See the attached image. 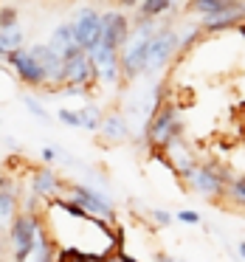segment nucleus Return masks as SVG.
<instances>
[{"instance_id": "obj_26", "label": "nucleus", "mask_w": 245, "mask_h": 262, "mask_svg": "<svg viewBox=\"0 0 245 262\" xmlns=\"http://www.w3.org/2000/svg\"><path fill=\"white\" fill-rule=\"evenodd\" d=\"M17 20H20V14H17V9H14V6H3V9H0V29L20 26Z\"/></svg>"}, {"instance_id": "obj_7", "label": "nucleus", "mask_w": 245, "mask_h": 262, "mask_svg": "<svg viewBox=\"0 0 245 262\" xmlns=\"http://www.w3.org/2000/svg\"><path fill=\"white\" fill-rule=\"evenodd\" d=\"M65 194H68L71 200H76L85 211H91L93 217H102V220H113V217H116L113 200H110L104 192H99L96 186H91V183L68 181V183H65Z\"/></svg>"}, {"instance_id": "obj_24", "label": "nucleus", "mask_w": 245, "mask_h": 262, "mask_svg": "<svg viewBox=\"0 0 245 262\" xmlns=\"http://www.w3.org/2000/svg\"><path fill=\"white\" fill-rule=\"evenodd\" d=\"M23 104L29 107V113L34 116L37 121H48V119H51V116H48V110H46V104H42L37 96H31V93H23Z\"/></svg>"}, {"instance_id": "obj_33", "label": "nucleus", "mask_w": 245, "mask_h": 262, "mask_svg": "<svg viewBox=\"0 0 245 262\" xmlns=\"http://www.w3.org/2000/svg\"><path fill=\"white\" fill-rule=\"evenodd\" d=\"M237 254H239V259L245 262V239H242V243H237Z\"/></svg>"}, {"instance_id": "obj_31", "label": "nucleus", "mask_w": 245, "mask_h": 262, "mask_svg": "<svg viewBox=\"0 0 245 262\" xmlns=\"http://www.w3.org/2000/svg\"><path fill=\"white\" fill-rule=\"evenodd\" d=\"M121 9H136V6H141V0H116Z\"/></svg>"}, {"instance_id": "obj_13", "label": "nucleus", "mask_w": 245, "mask_h": 262, "mask_svg": "<svg viewBox=\"0 0 245 262\" xmlns=\"http://www.w3.org/2000/svg\"><path fill=\"white\" fill-rule=\"evenodd\" d=\"M203 31L206 34H222V31H231V29H239L245 23V3L242 0H234L228 9L211 14V17H203Z\"/></svg>"}, {"instance_id": "obj_23", "label": "nucleus", "mask_w": 245, "mask_h": 262, "mask_svg": "<svg viewBox=\"0 0 245 262\" xmlns=\"http://www.w3.org/2000/svg\"><path fill=\"white\" fill-rule=\"evenodd\" d=\"M228 200L234 206H239V209H245V175L231 178V183H228Z\"/></svg>"}, {"instance_id": "obj_6", "label": "nucleus", "mask_w": 245, "mask_h": 262, "mask_svg": "<svg viewBox=\"0 0 245 262\" xmlns=\"http://www.w3.org/2000/svg\"><path fill=\"white\" fill-rule=\"evenodd\" d=\"M93 59V65H96V74H99V85L104 88V91H119V88H124V74H121V51L113 46H107V42H99L93 51H87Z\"/></svg>"}, {"instance_id": "obj_32", "label": "nucleus", "mask_w": 245, "mask_h": 262, "mask_svg": "<svg viewBox=\"0 0 245 262\" xmlns=\"http://www.w3.org/2000/svg\"><path fill=\"white\" fill-rule=\"evenodd\" d=\"M116 254H119V259H121V262H138V259H132L130 254H124V248H121V251H116Z\"/></svg>"}, {"instance_id": "obj_8", "label": "nucleus", "mask_w": 245, "mask_h": 262, "mask_svg": "<svg viewBox=\"0 0 245 262\" xmlns=\"http://www.w3.org/2000/svg\"><path fill=\"white\" fill-rule=\"evenodd\" d=\"M93 85H99V74L91 54L85 48L71 51L65 57V68H62V88H87V91H93Z\"/></svg>"}, {"instance_id": "obj_1", "label": "nucleus", "mask_w": 245, "mask_h": 262, "mask_svg": "<svg viewBox=\"0 0 245 262\" xmlns=\"http://www.w3.org/2000/svg\"><path fill=\"white\" fill-rule=\"evenodd\" d=\"M158 20L144 17L138 14L132 20V34L130 40L121 48V74H124V88L132 85L136 79H144V71H147V59H149V46H152V37L158 34Z\"/></svg>"}, {"instance_id": "obj_30", "label": "nucleus", "mask_w": 245, "mask_h": 262, "mask_svg": "<svg viewBox=\"0 0 245 262\" xmlns=\"http://www.w3.org/2000/svg\"><path fill=\"white\" fill-rule=\"evenodd\" d=\"M155 262H183V259H177V256H172V254H155Z\"/></svg>"}, {"instance_id": "obj_12", "label": "nucleus", "mask_w": 245, "mask_h": 262, "mask_svg": "<svg viewBox=\"0 0 245 262\" xmlns=\"http://www.w3.org/2000/svg\"><path fill=\"white\" fill-rule=\"evenodd\" d=\"M104 31H102V40L107 42V46L113 48H124V42L130 40L132 34V20L127 17L121 9H110V12H104Z\"/></svg>"}, {"instance_id": "obj_17", "label": "nucleus", "mask_w": 245, "mask_h": 262, "mask_svg": "<svg viewBox=\"0 0 245 262\" xmlns=\"http://www.w3.org/2000/svg\"><path fill=\"white\" fill-rule=\"evenodd\" d=\"M48 46L54 48V51L59 54V57H68L71 51H76L79 46V40H76V29H74V20H65V23H59L57 29L51 31V37H48Z\"/></svg>"}, {"instance_id": "obj_29", "label": "nucleus", "mask_w": 245, "mask_h": 262, "mask_svg": "<svg viewBox=\"0 0 245 262\" xmlns=\"http://www.w3.org/2000/svg\"><path fill=\"white\" fill-rule=\"evenodd\" d=\"M57 149H54V147H42L40 149V158H42V164H46V166H51L54 164V161H57Z\"/></svg>"}, {"instance_id": "obj_25", "label": "nucleus", "mask_w": 245, "mask_h": 262, "mask_svg": "<svg viewBox=\"0 0 245 262\" xmlns=\"http://www.w3.org/2000/svg\"><path fill=\"white\" fill-rule=\"evenodd\" d=\"M57 119L62 121V124H68V127H79V130H82V116H79V110L59 107V110H57Z\"/></svg>"}, {"instance_id": "obj_4", "label": "nucleus", "mask_w": 245, "mask_h": 262, "mask_svg": "<svg viewBox=\"0 0 245 262\" xmlns=\"http://www.w3.org/2000/svg\"><path fill=\"white\" fill-rule=\"evenodd\" d=\"M183 183H186L194 194H200V198L222 200V198H228V183H231V178H228V172L222 169V166L211 164V161H200V164L183 178Z\"/></svg>"}, {"instance_id": "obj_3", "label": "nucleus", "mask_w": 245, "mask_h": 262, "mask_svg": "<svg viewBox=\"0 0 245 262\" xmlns=\"http://www.w3.org/2000/svg\"><path fill=\"white\" fill-rule=\"evenodd\" d=\"M181 54V34H177V26H161L158 34L152 37V46H149V59H147V71H144V79L149 85L161 79V74L166 71V65Z\"/></svg>"}, {"instance_id": "obj_10", "label": "nucleus", "mask_w": 245, "mask_h": 262, "mask_svg": "<svg viewBox=\"0 0 245 262\" xmlns=\"http://www.w3.org/2000/svg\"><path fill=\"white\" fill-rule=\"evenodd\" d=\"M104 12H96L93 6H82L79 12L74 14V29H76V40L85 51H93V48L102 42V31H104Z\"/></svg>"}, {"instance_id": "obj_34", "label": "nucleus", "mask_w": 245, "mask_h": 262, "mask_svg": "<svg viewBox=\"0 0 245 262\" xmlns=\"http://www.w3.org/2000/svg\"><path fill=\"white\" fill-rule=\"evenodd\" d=\"M242 3H245V0H242Z\"/></svg>"}, {"instance_id": "obj_28", "label": "nucleus", "mask_w": 245, "mask_h": 262, "mask_svg": "<svg viewBox=\"0 0 245 262\" xmlns=\"http://www.w3.org/2000/svg\"><path fill=\"white\" fill-rule=\"evenodd\" d=\"M152 223H155L158 228H169L172 223H177V220H175V214H172V211H166V209H155V211H152Z\"/></svg>"}, {"instance_id": "obj_14", "label": "nucleus", "mask_w": 245, "mask_h": 262, "mask_svg": "<svg viewBox=\"0 0 245 262\" xmlns=\"http://www.w3.org/2000/svg\"><path fill=\"white\" fill-rule=\"evenodd\" d=\"M29 51L34 54V59L42 65V71H46V76H48V91H57V88H62V68H65V59L59 57V54L54 51L48 42H37V46H29Z\"/></svg>"}, {"instance_id": "obj_16", "label": "nucleus", "mask_w": 245, "mask_h": 262, "mask_svg": "<svg viewBox=\"0 0 245 262\" xmlns=\"http://www.w3.org/2000/svg\"><path fill=\"white\" fill-rule=\"evenodd\" d=\"M20 209H23V200H17V186H14L12 175H6L3 186H0V223L9 228L14 217L20 214Z\"/></svg>"}, {"instance_id": "obj_20", "label": "nucleus", "mask_w": 245, "mask_h": 262, "mask_svg": "<svg viewBox=\"0 0 245 262\" xmlns=\"http://www.w3.org/2000/svg\"><path fill=\"white\" fill-rule=\"evenodd\" d=\"M177 34H181V54H186L189 48H194V42L206 34L203 23H181L177 26Z\"/></svg>"}, {"instance_id": "obj_2", "label": "nucleus", "mask_w": 245, "mask_h": 262, "mask_svg": "<svg viewBox=\"0 0 245 262\" xmlns=\"http://www.w3.org/2000/svg\"><path fill=\"white\" fill-rule=\"evenodd\" d=\"M183 138V119L172 102H164L152 113L149 124L144 127V141L149 144L152 152H166L175 141Z\"/></svg>"}, {"instance_id": "obj_19", "label": "nucleus", "mask_w": 245, "mask_h": 262, "mask_svg": "<svg viewBox=\"0 0 245 262\" xmlns=\"http://www.w3.org/2000/svg\"><path fill=\"white\" fill-rule=\"evenodd\" d=\"M231 3H234V0H189V3H186V14H197V17L203 20V17H211V14L228 9Z\"/></svg>"}, {"instance_id": "obj_11", "label": "nucleus", "mask_w": 245, "mask_h": 262, "mask_svg": "<svg viewBox=\"0 0 245 262\" xmlns=\"http://www.w3.org/2000/svg\"><path fill=\"white\" fill-rule=\"evenodd\" d=\"M29 189L37 194V198L42 200V203H51L54 198H59V194L65 192V181L57 175V172L51 169V166H37V169H31V178H29Z\"/></svg>"}, {"instance_id": "obj_15", "label": "nucleus", "mask_w": 245, "mask_h": 262, "mask_svg": "<svg viewBox=\"0 0 245 262\" xmlns=\"http://www.w3.org/2000/svg\"><path fill=\"white\" fill-rule=\"evenodd\" d=\"M130 136H132V127H130V121H127V116L121 113V110L104 113L102 130H99V138H102V144H107V147H116V144L130 141Z\"/></svg>"}, {"instance_id": "obj_9", "label": "nucleus", "mask_w": 245, "mask_h": 262, "mask_svg": "<svg viewBox=\"0 0 245 262\" xmlns=\"http://www.w3.org/2000/svg\"><path fill=\"white\" fill-rule=\"evenodd\" d=\"M3 59H6L12 74L17 76L26 88H48L46 71H42V65L34 59V54H31L29 48H20V51L9 54V57H3Z\"/></svg>"}, {"instance_id": "obj_22", "label": "nucleus", "mask_w": 245, "mask_h": 262, "mask_svg": "<svg viewBox=\"0 0 245 262\" xmlns=\"http://www.w3.org/2000/svg\"><path fill=\"white\" fill-rule=\"evenodd\" d=\"M172 3H175V0H141V6H138V14L158 20V17H164V14L172 9Z\"/></svg>"}, {"instance_id": "obj_5", "label": "nucleus", "mask_w": 245, "mask_h": 262, "mask_svg": "<svg viewBox=\"0 0 245 262\" xmlns=\"http://www.w3.org/2000/svg\"><path fill=\"white\" fill-rule=\"evenodd\" d=\"M42 228L40 220V211H26L20 209V214L14 217V223L9 226V251H12V259L14 262H23L26 256L31 254L37 243V234Z\"/></svg>"}, {"instance_id": "obj_27", "label": "nucleus", "mask_w": 245, "mask_h": 262, "mask_svg": "<svg viewBox=\"0 0 245 262\" xmlns=\"http://www.w3.org/2000/svg\"><path fill=\"white\" fill-rule=\"evenodd\" d=\"M175 220L183 223V226H200V211H194V209H181V211H175Z\"/></svg>"}, {"instance_id": "obj_18", "label": "nucleus", "mask_w": 245, "mask_h": 262, "mask_svg": "<svg viewBox=\"0 0 245 262\" xmlns=\"http://www.w3.org/2000/svg\"><path fill=\"white\" fill-rule=\"evenodd\" d=\"M23 42H26V31H23V26L0 29V54H3V57H9V54H14V51H20V48H26Z\"/></svg>"}, {"instance_id": "obj_21", "label": "nucleus", "mask_w": 245, "mask_h": 262, "mask_svg": "<svg viewBox=\"0 0 245 262\" xmlns=\"http://www.w3.org/2000/svg\"><path fill=\"white\" fill-rule=\"evenodd\" d=\"M79 116H82V130H87V133L102 130L104 113L99 110V104H85V107H79Z\"/></svg>"}]
</instances>
